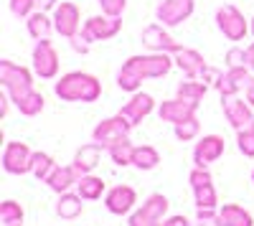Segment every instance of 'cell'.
Here are the masks:
<instances>
[{"mask_svg":"<svg viewBox=\"0 0 254 226\" xmlns=\"http://www.w3.org/2000/svg\"><path fill=\"white\" fill-rule=\"evenodd\" d=\"M173 69V58L168 54H150V56H132L117 74V84L125 92H135L142 79H160Z\"/></svg>","mask_w":254,"mask_h":226,"instance_id":"6da1fadb","label":"cell"},{"mask_svg":"<svg viewBox=\"0 0 254 226\" xmlns=\"http://www.w3.org/2000/svg\"><path fill=\"white\" fill-rule=\"evenodd\" d=\"M99 94L102 84L92 74L71 71L56 81V97H61L64 102H97Z\"/></svg>","mask_w":254,"mask_h":226,"instance_id":"7a4b0ae2","label":"cell"},{"mask_svg":"<svg viewBox=\"0 0 254 226\" xmlns=\"http://www.w3.org/2000/svg\"><path fill=\"white\" fill-rule=\"evenodd\" d=\"M0 81L8 89V94L13 97V102L23 99L28 92H33V81H31V71L13 64V61H0Z\"/></svg>","mask_w":254,"mask_h":226,"instance_id":"3957f363","label":"cell"},{"mask_svg":"<svg viewBox=\"0 0 254 226\" xmlns=\"http://www.w3.org/2000/svg\"><path fill=\"white\" fill-rule=\"evenodd\" d=\"M130 130H132L130 122H127L122 114H117V117H110V119L99 122V125L94 127V132H92V137L102 148H112L115 142H120V140H125L127 135H130Z\"/></svg>","mask_w":254,"mask_h":226,"instance_id":"277c9868","label":"cell"},{"mask_svg":"<svg viewBox=\"0 0 254 226\" xmlns=\"http://www.w3.org/2000/svg\"><path fill=\"white\" fill-rule=\"evenodd\" d=\"M31 163H33V153L23 142H8L3 150V168L10 175H23L31 173Z\"/></svg>","mask_w":254,"mask_h":226,"instance_id":"5b68a950","label":"cell"},{"mask_svg":"<svg viewBox=\"0 0 254 226\" xmlns=\"http://www.w3.org/2000/svg\"><path fill=\"white\" fill-rule=\"evenodd\" d=\"M122 28V20L115 18V15H107V18H89L81 28V38L84 44H94V41H107L112 36H117Z\"/></svg>","mask_w":254,"mask_h":226,"instance_id":"8992f818","label":"cell"},{"mask_svg":"<svg viewBox=\"0 0 254 226\" xmlns=\"http://www.w3.org/2000/svg\"><path fill=\"white\" fill-rule=\"evenodd\" d=\"M216 23H219L221 33H224L229 41H242V38L247 36V31H249L244 15H242L234 5H224V8H219V13H216Z\"/></svg>","mask_w":254,"mask_h":226,"instance_id":"52a82bcc","label":"cell"},{"mask_svg":"<svg viewBox=\"0 0 254 226\" xmlns=\"http://www.w3.org/2000/svg\"><path fill=\"white\" fill-rule=\"evenodd\" d=\"M252 105L244 99H234V97H224V114L229 119V125L237 132L242 130H252L254 127V114L249 110Z\"/></svg>","mask_w":254,"mask_h":226,"instance_id":"ba28073f","label":"cell"},{"mask_svg":"<svg viewBox=\"0 0 254 226\" xmlns=\"http://www.w3.org/2000/svg\"><path fill=\"white\" fill-rule=\"evenodd\" d=\"M33 69L41 79H54L59 71V56L56 49L51 46V41H38L33 49Z\"/></svg>","mask_w":254,"mask_h":226,"instance_id":"9c48e42d","label":"cell"},{"mask_svg":"<svg viewBox=\"0 0 254 226\" xmlns=\"http://www.w3.org/2000/svg\"><path fill=\"white\" fill-rule=\"evenodd\" d=\"M135 203H137V193L130 186H115V188L107 191V196H104V206H107V211L115 214V216L130 214Z\"/></svg>","mask_w":254,"mask_h":226,"instance_id":"30bf717a","label":"cell"},{"mask_svg":"<svg viewBox=\"0 0 254 226\" xmlns=\"http://www.w3.org/2000/svg\"><path fill=\"white\" fill-rule=\"evenodd\" d=\"M224 155V137L219 135H206L203 140L196 142V150H193V163L198 168H208L211 163H216Z\"/></svg>","mask_w":254,"mask_h":226,"instance_id":"8fae6325","label":"cell"},{"mask_svg":"<svg viewBox=\"0 0 254 226\" xmlns=\"http://www.w3.org/2000/svg\"><path fill=\"white\" fill-rule=\"evenodd\" d=\"M193 13V0H163L158 5V20L163 26H178Z\"/></svg>","mask_w":254,"mask_h":226,"instance_id":"7c38bea8","label":"cell"},{"mask_svg":"<svg viewBox=\"0 0 254 226\" xmlns=\"http://www.w3.org/2000/svg\"><path fill=\"white\" fill-rule=\"evenodd\" d=\"M142 44H145L147 49L158 51V54H178V51L183 49L178 41H173L171 36L163 31V26H158V23L147 26V28L142 31Z\"/></svg>","mask_w":254,"mask_h":226,"instance_id":"4fadbf2b","label":"cell"},{"mask_svg":"<svg viewBox=\"0 0 254 226\" xmlns=\"http://www.w3.org/2000/svg\"><path fill=\"white\" fill-rule=\"evenodd\" d=\"M54 26L64 38H74L79 33V8L74 3H61L54 13Z\"/></svg>","mask_w":254,"mask_h":226,"instance_id":"5bb4252c","label":"cell"},{"mask_svg":"<svg viewBox=\"0 0 254 226\" xmlns=\"http://www.w3.org/2000/svg\"><path fill=\"white\" fill-rule=\"evenodd\" d=\"M196 105H190V102H186V99H168V102H163L160 105V110H158V114H160V119L163 122H173V125H181V122H186V119H190V117H196Z\"/></svg>","mask_w":254,"mask_h":226,"instance_id":"9a60e30c","label":"cell"},{"mask_svg":"<svg viewBox=\"0 0 254 226\" xmlns=\"http://www.w3.org/2000/svg\"><path fill=\"white\" fill-rule=\"evenodd\" d=\"M155 110V102H153V97L150 94H142V92H137L130 102H127V105L120 110V114L127 119V122H130V125L135 127L137 125V122H142L147 114H150Z\"/></svg>","mask_w":254,"mask_h":226,"instance_id":"2e32d148","label":"cell"},{"mask_svg":"<svg viewBox=\"0 0 254 226\" xmlns=\"http://www.w3.org/2000/svg\"><path fill=\"white\" fill-rule=\"evenodd\" d=\"M249 66H242V69H229L224 76H221V81L216 84V89L221 92V97H237L242 89H247V84H249V71H247Z\"/></svg>","mask_w":254,"mask_h":226,"instance_id":"e0dca14e","label":"cell"},{"mask_svg":"<svg viewBox=\"0 0 254 226\" xmlns=\"http://www.w3.org/2000/svg\"><path fill=\"white\" fill-rule=\"evenodd\" d=\"M99 158H102V145H99V142H92V145H81L76 150L71 166L76 168L79 175H89L99 166Z\"/></svg>","mask_w":254,"mask_h":226,"instance_id":"ac0fdd59","label":"cell"},{"mask_svg":"<svg viewBox=\"0 0 254 226\" xmlns=\"http://www.w3.org/2000/svg\"><path fill=\"white\" fill-rule=\"evenodd\" d=\"M176 64L181 66V71H183L188 79L203 76V71L208 69L206 61H203V56H201L198 51H193V49H181V51L176 54Z\"/></svg>","mask_w":254,"mask_h":226,"instance_id":"d6986e66","label":"cell"},{"mask_svg":"<svg viewBox=\"0 0 254 226\" xmlns=\"http://www.w3.org/2000/svg\"><path fill=\"white\" fill-rule=\"evenodd\" d=\"M79 173H76V168L74 166H56L54 168V173L46 178V183H49V188L54 191V193H66L74 183H79Z\"/></svg>","mask_w":254,"mask_h":226,"instance_id":"ffe728a7","label":"cell"},{"mask_svg":"<svg viewBox=\"0 0 254 226\" xmlns=\"http://www.w3.org/2000/svg\"><path fill=\"white\" fill-rule=\"evenodd\" d=\"M219 214H221L224 226H254L252 214L244 206H239V203H224L219 209Z\"/></svg>","mask_w":254,"mask_h":226,"instance_id":"44dd1931","label":"cell"},{"mask_svg":"<svg viewBox=\"0 0 254 226\" xmlns=\"http://www.w3.org/2000/svg\"><path fill=\"white\" fill-rule=\"evenodd\" d=\"M51 28H56V26L51 23V18H49L44 10L28 15V33H31L36 41H46V38L51 36Z\"/></svg>","mask_w":254,"mask_h":226,"instance_id":"7402d4cb","label":"cell"},{"mask_svg":"<svg viewBox=\"0 0 254 226\" xmlns=\"http://www.w3.org/2000/svg\"><path fill=\"white\" fill-rule=\"evenodd\" d=\"M81 201H84L81 196L61 193V198H59V203H56V214H59L61 219H76V216H81V211H84V203H81Z\"/></svg>","mask_w":254,"mask_h":226,"instance_id":"603a6c76","label":"cell"},{"mask_svg":"<svg viewBox=\"0 0 254 226\" xmlns=\"http://www.w3.org/2000/svg\"><path fill=\"white\" fill-rule=\"evenodd\" d=\"M208 92V84L206 81H193V79H188V81H181L178 84V97L181 99H186V102H190V105H201V99H203V94Z\"/></svg>","mask_w":254,"mask_h":226,"instance_id":"cb8c5ba5","label":"cell"},{"mask_svg":"<svg viewBox=\"0 0 254 226\" xmlns=\"http://www.w3.org/2000/svg\"><path fill=\"white\" fill-rule=\"evenodd\" d=\"M76 188H79V196L84 201H97L104 193V180L97 178V175H81L79 183H76Z\"/></svg>","mask_w":254,"mask_h":226,"instance_id":"d4e9b609","label":"cell"},{"mask_svg":"<svg viewBox=\"0 0 254 226\" xmlns=\"http://www.w3.org/2000/svg\"><path fill=\"white\" fill-rule=\"evenodd\" d=\"M160 163V155L155 148L150 145H137L135 148V155H132V166L140 168V170H153L155 166Z\"/></svg>","mask_w":254,"mask_h":226,"instance_id":"484cf974","label":"cell"},{"mask_svg":"<svg viewBox=\"0 0 254 226\" xmlns=\"http://www.w3.org/2000/svg\"><path fill=\"white\" fill-rule=\"evenodd\" d=\"M107 153H110V158H112V163L115 166H132V155H135V145L130 140H120V142H115L112 148H107Z\"/></svg>","mask_w":254,"mask_h":226,"instance_id":"4316f807","label":"cell"},{"mask_svg":"<svg viewBox=\"0 0 254 226\" xmlns=\"http://www.w3.org/2000/svg\"><path fill=\"white\" fill-rule=\"evenodd\" d=\"M23 209H20V203L15 201H3L0 203V221H3V226H23Z\"/></svg>","mask_w":254,"mask_h":226,"instance_id":"83f0119b","label":"cell"},{"mask_svg":"<svg viewBox=\"0 0 254 226\" xmlns=\"http://www.w3.org/2000/svg\"><path fill=\"white\" fill-rule=\"evenodd\" d=\"M44 102H46V99H44V94H38V92L33 89V92H28L23 99H18V102H15V107H18V112H20V114H26V117H36L41 110H44Z\"/></svg>","mask_w":254,"mask_h":226,"instance_id":"f1b7e54d","label":"cell"},{"mask_svg":"<svg viewBox=\"0 0 254 226\" xmlns=\"http://www.w3.org/2000/svg\"><path fill=\"white\" fill-rule=\"evenodd\" d=\"M56 168V163L49 153H33V163H31V173L38 178V180H46Z\"/></svg>","mask_w":254,"mask_h":226,"instance_id":"f546056e","label":"cell"},{"mask_svg":"<svg viewBox=\"0 0 254 226\" xmlns=\"http://www.w3.org/2000/svg\"><path fill=\"white\" fill-rule=\"evenodd\" d=\"M193 196H196V206H198V209H216V203H219L214 183L196 186V188H193Z\"/></svg>","mask_w":254,"mask_h":226,"instance_id":"4dcf8cb0","label":"cell"},{"mask_svg":"<svg viewBox=\"0 0 254 226\" xmlns=\"http://www.w3.org/2000/svg\"><path fill=\"white\" fill-rule=\"evenodd\" d=\"M198 130H201L198 119H196V117H190V119L181 122V125H176V137H178V140H183V142H188V140L198 137Z\"/></svg>","mask_w":254,"mask_h":226,"instance_id":"1f68e13d","label":"cell"},{"mask_svg":"<svg viewBox=\"0 0 254 226\" xmlns=\"http://www.w3.org/2000/svg\"><path fill=\"white\" fill-rule=\"evenodd\" d=\"M130 226H163V219L147 214L145 209H137V211L130 216Z\"/></svg>","mask_w":254,"mask_h":226,"instance_id":"d6a6232c","label":"cell"},{"mask_svg":"<svg viewBox=\"0 0 254 226\" xmlns=\"http://www.w3.org/2000/svg\"><path fill=\"white\" fill-rule=\"evenodd\" d=\"M237 142H239L242 155L254 158V127H252V130H242V132H237Z\"/></svg>","mask_w":254,"mask_h":226,"instance_id":"836d02e7","label":"cell"},{"mask_svg":"<svg viewBox=\"0 0 254 226\" xmlns=\"http://www.w3.org/2000/svg\"><path fill=\"white\" fill-rule=\"evenodd\" d=\"M198 226H224L221 214L216 209H198Z\"/></svg>","mask_w":254,"mask_h":226,"instance_id":"e575fe53","label":"cell"},{"mask_svg":"<svg viewBox=\"0 0 254 226\" xmlns=\"http://www.w3.org/2000/svg\"><path fill=\"white\" fill-rule=\"evenodd\" d=\"M226 66H229V69H242V66H247V49H229V54H226Z\"/></svg>","mask_w":254,"mask_h":226,"instance_id":"d590c367","label":"cell"},{"mask_svg":"<svg viewBox=\"0 0 254 226\" xmlns=\"http://www.w3.org/2000/svg\"><path fill=\"white\" fill-rule=\"evenodd\" d=\"M36 5H38V0H10V10H13L18 18L31 15Z\"/></svg>","mask_w":254,"mask_h":226,"instance_id":"8d00e7d4","label":"cell"},{"mask_svg":"<svg viewBox=\"0 0 254 226\" xmlns=\"http://www.w3.org/2000/svg\"><path fill=\"white\" fill-rule=\"evenodd\" d=\"M99 5H102V10L107 15L120 18V13L125 10V0H99Z\"/></svg>","mask_w":254,"mask_h":226,"instance_id":"74e56055","label":"cell"},{"mask_svg":"<svg viewBox=\"0 0 254 226\" xmlns=\"http://www.w3.org/2000/svg\"><path fill=\"white\" fill-rule=\"evenodd\" d=\"M163 226H190V221L186 216H171V219H165Z\"/></svg>","mask_w":254,"mask_h":226,"instance_id":"f35d334b","label":"cell"},{"mask_svg":"<svg viewBox=\"0 0 254 226\" xmlns=\"http://www.w3.org/2000/svg\"><path fill=\"white\" fill-rule=\"evenodd\" d=\"M244 97H247V102L254 107V76L249 79V84H247V89H244Z\"/></svg>","mask_w":254,"mask_h":226,"instance_id":"ab89813d","label":"cell"},{"mask_svg":"<svg viewBox=\"0 0 254 226\" xmlns=\"http://www.w3.org/2000/svg\"><path fill=\"white\" fill-rule=\"evenodd\" d=\"M247 66H249V69L254 71V44H252V46L247 49Z\"/></svg>","mask_w":254,"mask_h":226,"instance_id":"60d3db41","label":"cell"},{"mask_svg":"<svg viewBox=\"0 0 254 226\" xmlns=\"http://www.w3.org/2000/svg\"><path fill=\"white\" fill-rule=\"evenodd\" d=\"M56 3V0H38V5H41V10H49L51 5Z\"/></svg>","mask_w":254,"mask_h":226,"instance_id":"b9f144b4","label":"cell"},{"mask_svg":"<svg viewBox=\"0 0 254 226\" xmlns=\"http://www.w3.org/2000/svg\"><path fill=\"white\" fill-rule=\"evenodd\" d=\"M252 33H254V18H252Z\"/></svg>","mask_w":254,"mask_h":226,"instance_id":"7bdbcfd3","label":"cell"},{"mask_svg":"<svg viewBox=\"0 0 254 226\" xmlns=\"http://www.w3.org/2000/svg\"><path fill=\"white\" fill-rule=\"evenodd\" d=\"M252 180H254V173H252Z\"/></svg>","mask_w":254,"mask_h":226,"instance_id":"ee69618b","label":"cell"}]
</instances>
